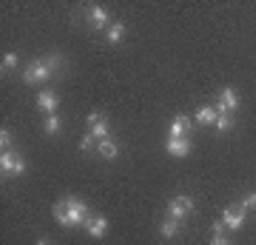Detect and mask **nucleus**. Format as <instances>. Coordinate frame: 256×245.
Segmentation results:
<instances>
[{
  "mask_svg": "<svg viewBox=\"0 0 256 245\" xmlns=\"http://www.w3.org/2000/svg\"><path fill=\"white\" fill-rule=\"evenodd\" d=\"M63 66V57L60 55H52V57H40V60H32L28 63V69L23 72V80L28 83V86H37V83H46L52 80V74L57 72Z\"/></svg>",
  "mask_w": 256,
  "mask_h": 245,
  "instance_id": "obj_1",
  "label": "nucleus"
},
{
  "mask_svg": "<svg viewBox=\"0 0 256 245\" xmlns=\"http://www.w3.org/2000/svg\"><path fill=\"white\" fill-rule=\"evenodd\" d=\"M66 205V219H68V228H77V225H86L88 222V217H92V211H88V205L82 200H74V197H66L63 200Z\"/></svg>",
  "mask_w": 256,
  "mask_h": 245,
  "instance_id": "obj_2",
  "label": "nucleus"
},
{
  "mask_svg": "<svg viewBox=\"0 0 256 245\" xmlns=\"http://www.w3.org/2000/svg\"><path fill=\"white\" fill-rule=\"evenodd\" d=\"M188 214H194V200L188 194H176L174 200L168 202V219H185Z\"/></svg>",
  "mask_w": 256,
  "mask_h": 245,
  "instance_id": "obj_3",
  "label": "nucleus"
},
{
  "mask_svg": "<svg viewBox=\"0 0 256 245\" xmlns=\"http://www.w3.org/2000/svg\"><path fill=\"white\" fill-rule=\"evenodd\" d=\"M108 131H111V126H108V117H106V114H100V111L88 114V134H92L94 140H106Z\"/></svg>",
  "mask_w": 256,
  "mask_h": 245,
  "instance_id": "obj_4",
  "label": "nucleus"
},
{
  "mask_svg": "<svg viewBox=\"0 0 256 245\" xmlns=\"http://www.w3.org/2000/svg\"><path fill=\"white\" fill-rule=\"evenodd\" d=\"M191 148H194V143H191V137H168V143H165V151L171 157H188L191 154Z\"/></svg>",
  "mask_w": 256,
  "mask_h": 245,
  "instance_id": "obj_5",
  "label": "nucleus"
},
{
  "mask_svg": "<svg viewBox=\"0 0 256 245\" xmlns=\"http://www.w3.org/2000/svg\"><path fill=\"white\" fill-rule=\"evenodd\" d=\"M239 109V94L234 89H222L220 100H216V111H225V114H234Z\"/></svg>",
  "mask_w": 256,
  "mask_h": 245,
  "instance_id": "obj_6",
  "label": "nucleus"
},
{
  "mask_svg": "<svg viewBox=\"0 0 256 245\" xmlns=\"http://www.w3.org/2000/svg\"><path fill=\"white\" fill-rule=\"evenodd\" d=\"M88 26L92 29H108L111 26V15L106 6H92L88 9Z\"/></svg>",
  "mask_w": 256,
  "mask_h": 245,
  "instance_id": "obj_7",
  "label": "nucleus"
},
{
  "mask_svg": "<svg viewBox=\"0 0 256 245\" xmlns=\"http://www.w3.org/2000/svg\"><path fill=\"white\" fill-rule=\"evenodd\" d=\"M37 106H40V111H46V114H57V106H60V97H57L54 91H40L37 94Z\"/></svg>",
  "mask_w": 256,
  "mask_h": 245,
  "instance_id": "obj_8",
  "label": "nucleus"
},
{
  "mask_svg": "<svg viewBox=\"0 0 256 245\" xmlns=\"http://www.w3.org/2000/svg\"><path fill=\"white\" fill-rule=\"evenodd\" d=\"M188 131H191V120H188V114H176L174 120H171V128H168V137H188Z\"/></svg>",
  "mask_w": 256,
  "mask_h": 245,
  "instance_id": "obj_9",
  "label": "nucleus"
},
{
  "mask_svg": "<svg viewBox=\"0 0 256 245\" xmlns=\"http://www.w3.org/2000/svg\"><path fill=\"white\" fill-rule=\"evenodd\" d=\"M82 228L88 231V236L102 239V236H106V231H108V219H106V217H88V222H86Z\"/></svg>",
  "mask_w": 256,
  "mask_h": 245,
  "instance_id": "obj_10",
  "label": "nucleus"
},
{
  "mask_svg": "<svg viewBox=\"0 0 256 245\" xmlns=\"http://www.w3.org/2000/svg\"><path fill=\"white\" fill-rule=\"evenodd\" d=\"M222 222H225V228H230V231H239V228L245 225V208H228L225 211V217H222Z\"/></svg>",
  "mask_w": 256,
  "mask_h": 245,
  "instance_id": "obj_11",
  "label": "nucleus"
},
{
  "mask_svg": "<svg viewBox=\"0 0 256 245\" xmlns=\"http://www.w3.org/2000/svg\"><path fill=\"white\" fill-rule=\"evenodd\" d=\"M122 37H126V23H122V20H114V23L106 29V40H108L111 46H117V43H122Z\"/></svg>",
  "mask_w": 256,
  "mask_h": 245,
  "instance_id": "obj_12",
  "label": "nucleus"
},
{
  "mask_svg": "<svg viewBox=\"0 0 256 245\" xmlns=\"http://www.w3.org/2000/svg\"><path fill=\"white\" fill-rule=\"evenodd\" d=\"M216 117H220L216 106H200L196 109V123L200 126H210V123H216Z\"/></svg>",
  "mask_w": 256,
  "mask_h": 245,
  "instance_id": "obj_13",
  "label": "nucleus"
},
{
  "mask_svg": "<svg viewBox=\"0 0 256 245\" xmlns=\"http://www.w3.org/2000/svg\"><path fill=\"white\" fill-rule=\"evenodd\" d=\"M97 151H100L102 160H117L120 157V145L114 143L111 137H106V140H100V148H97Z\"/></svg>",
  "mask_w": 256,
  "mask_h": 245,
  "instance_id": "obj_14",
  "label": "nucleus"
},
{
  "mask_svg": "<svg viewBox=\"0 0 256 245\" xmlns=\"http://www.w3.org/2000/svg\"><path fill=\"white\" fill-rule=\"evenodd\" d=\"M14 168H18V154H14V151H3V154H0V171L14 174Z\"/></svg>",
  "mask_w": 256,
  "mask_h": 245,
  "instance_id": "obj_15",
  "label": "nucleus"
},
{
  "mask_svg": "<svg viewBox=\"0 0 256 245\" xmlns=\"http://www.w3.org/2000/svg\"><path fill=\"white\" fill-rule=\"evenodd\" d=\"M160 234H162L165 239H174V236L180 234V222H176V219H165L162 225H160Z\"/></svg>",
  "mask_w": 256,
  "mask_h": 245,
  "instance_id": "obj_16",
  "label": "nucleus"
},
{
  "mask_svg": "<svg viewBox=\"0 0 256 245\" xmlns=\"http://www.w3.org/2000/svg\"><path fill=\"white\" fill-rule=\"evenodd\" d=\"M43 128H46V134H60L63 120L57 117V114H46V123H43Z\"/></svg>",
  "mask_w": 256,
  "mask_h": 245,
  "instance_id": "obj_17",
  "label": "nucleus"
},
{
  "mask_svg": "<svg viewBox=\"0 0 256 245\" xmlns=\"http://www.w3.org/2000/svg\"><path fill=\"white\" fill-rule=\"evenodd\" d=\"M214 126L220 128V131H228L230 126H234V114H225V111H220V117H216V123Z\"/></svg>",
  "mask_w": 256,
  "mask_h": 245,
  "instance_id": "obj_18",
  "label": "nucleus"
},
{
  "mask_svg": "<svg viewBox=\"0 0 256 245\" xmlns=\"http://www.w3.org/2000/svg\"><path fill=\"white\" fill-rule=\"evenodd\" d=\"M54 219H57V222H60L63 228H68V219H66V205H63V200L54 202Z\"/></svg>",
  "mask_w": 256,
  "mask_h": 245,
  "instance_id": "obj_19",
  "label": "nucleus"
},
{
  "mask_svg": "<svg viewBox=\"0 0 256 245\" xmlns=\"http://www.w3.org/2000/svg\"><path fill=\"white\" fill-rule=\"evenodd\" d=\"M0 148H3V151H12V131L9 128L0 131Z\"/></svg>",
  "mask_w": 256,
  "mask_h": 245,
  "instance_id": "obj_20",
  "label": "nucleus"
},
{
  "mask_svg": "<svg viewBox=\"0 0 256 245\" xmlns=\"http://www.w3.org/2000/svg\"><path fill=\"white\" fill-rule=\"evenodd\" d=\"M14 66H18V55H14V52L3 55V72H6V69H14Z\"/></svg>",
  "mask_w": 256,
  "mask_h": 245,
  "instance_id": "obj_21",
  "label": "nucleus"
},
{
  "mask_svg": "<svg viewBox=\"0 0 256 245\" xmlns=\"http://www.w3.org/2000/svg\"><path fill=\"white\" fill-rule=\"evenodd\" d=\"M94 148V137L92 134H82V140H80V151H92Z\"/></svg>",
  "mask_w": 256,
  "mask_h": 245,
  "instance_id": "obj_22",
  "label": "nucleus"
},
{
  "mask_svg": "<svg viewBox=\"0 0 256 245\" xmlns=\"http://www.w3.org/2000/svg\"><path fill=\"white\" fill-rule=\"evenodd\" d=\"M210 231H214V236H225V222H222V219L210 222Z\"/></svg>",
  "mask_w": 256,
  "mask_h": 245,
  "instance_id": "obj_23",
  "label": "nucleus"
},
{
  "mask_svg": "<svg viewBox=\"0 0 256 245\" xmlns=\"http://www.w3.org/2000/svg\"><path fill=\"white\" fill-rule=\"evenodd\" d=\"M239 208H256V194H248V197H245V200H242V202H239Z\"/></svg>",
  "mask_w": 256,
  "mask_h": 245,
  "instance_id": "obj_24",
  "label": "nucleus"
},
{
  "mask_svg": "<svg viewBox=\"0 0 256 245\" xmlns=\"http://www.w3.org/2000/svg\"><path fill=\"white\" fill-rule=\"evenodd\" d=\"M210 245H234V242H230V239H225V236H214V242H210Z\"/></svg>",
  "mask_w": 256,
  "mask_h": 245,
  "instance_id": "obj_25",
  "label": "nucleus"
},
{
  "mask_svg": "<svg viewBox=\"0 0 256 245\" xmlns=\"http://www.w3.org/2000/svg\"><path fill=\"white\" fill-rule=\"evenodd\" d=\"M37 245H52V242H48V239H40V242H37Z\"/></svg>",
  "mask_w": 256,
  "mask_h": 245,
  "instance_id": "obj_26",
  "label": "nucleus"
}]
</instances>
